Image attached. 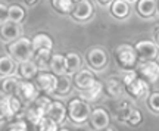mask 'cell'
<instances>
[{
    "instance_id": "cell-1",
    "label": "cell",
    "mask_w": 159,
    "mask_h": 131,
    "mask_svg": "<svg viewBox=\"0 0 159 131\" xmlns=\"http://www.w3.org/2000/svg\"><path fill=\"white\" fill-rule=\"evenodd\" d=\"M34 47L30 38L25 37H18L16 40H13L7 46V53L13 57L15 62H24L34 57Z\"/></svg>"
},
{
    "instance_id": "cell-2",
    "label": "cell",
    "mask_w": 159,
    "mask_h": 131,
    "mask_svg": "<svg viewBox=\"0 0 159 131\" xmlns=\"http://www.w3.org/2000/svg\"><path fill=\"white\" fill-rule=\"evenodd\" d=\"M90 112L91 111L90 106H89V102L83 100L81 97L80 99H72L68 103V108H66V114H68L69 120L74 124H84L85 121L89 120Z\"/></svg>"
},
{
    "instance_id": "cell-3",
    "label": "cell",
    "mask_w": 159,
    "mask_h": 131,
    "mask_svg": "<svg viewBox=\"0 0 159 131\" xmlns=\"http://www.w3.org/2000/svg\"><path fill=\"white\" fill-rule=\"evenodd\" d=\"M115 57L118 65L124 69H133L137 65V59H139L136 49L130 44L118 46L115 49Z\"/></svg>"
},
{
    "instance_id": "cell-4",
    "label": "cell",
    "mask_w": 159,
    "mask_h": 131,
    "mask_svg": "<svg viewBox=\"0 0 159 131\" xmlns=\"http://www.w3.org/2000/svg\"><path fill=\"white\" fill-rule=\"evenodd\" d=\"M137 74L148 83H155L159 80V63L152 61H144L137 66Z\"/></svg>"
},
{
    "instance_id": "cell-5",
    "label": "cell",
    "mask_w": 159,
    "mask_h": 131,
    "mask_svg": "<svg viewBox=\"0 0 159 131\" xmlns=\"http://www.w3.org/2000/svg\"><path fill=\"white\" fill-rule=\"evenodd\" d=\"M57 75L53 72H39L35 75V86L41 91H44L46 94H52L56 88Z\"/></svg>"
},
{
    "instance_id": "cell-6",
    "label": "cell",
    "mask_w": 159,
    "mask_h": 131,
    "mask_svg": "<svg viewBox=\"0 0 159 131\" xmlns=\"http://www.w3.org/2000/svg\"><path fill=\"white\" fill-rule=\"evenodd\" d=\"M94 7L89 0H78L74 3V7L71 11V15L75 21H87L93 16Z\"/></svg>"
},
{
    "instance_id": "cell-7",
    "label": "cell",
    "mask_w": 159,
    "mask_h": 131,
    "mask_svg": "<svg viewBox=\"0 0 159 131\" xmlns=\"http://www.w3.org/2000/svg\"><path fill=\"white\" fill-rule=\"evenodd\" d=\"M22 34V29H21V25L18 22H13V21H6V22L0 24V38L3 41H11L16 40L18 37H21Z\"/></svg>"
},
{
    "instance_id": "cell-8",
    "label": "cell",
    "mask_w": 159,
    "mask_h": 131,
    "mask_svg": "<svg viewBox=\"0 0 159 131\" xmlns=\"http://www.w3.org/2000/svg\"><path fill=\"white\" fill-rule=\"evenodd\" d=\"M134 49L137 52V56L142 61H152L158 56V44L153 41L142 40L134 46Z\"/></svg>"
},
{
    "instance_id": "cell-9",
    "label": "cell",
    "mask_w": 159,
    "mask_h": 131,
    "mask_svg": "<svg viewBox=\"0 0 159 131\" xmlns=\"http://www.w3.org/2000/svg\"><path fill=\"white\" fill-rule=\"evenodd\" d=\"M16 96L21 99V102H22L24 105H30V103L37 97V86L33 84L30 80L21 81L19 86H18Z\"/></svg>"
},
{
    "instance_id": "cell-10",
    "label": "cell",
    "mask_w": 159,
    "mask_h": 131,
    "mask_svg": "<svg viewBox=\"0 0 159 131\" xmlns=\"http://www.w3.org/2000/svg\"><path fill=\"white\" fill-rule=\"evenodd\" d=\"M87 61H89V65H90L93 69L102 71V69L106 66V63H108V56H106V53H105L103 49L94 47V49L89 50V53H87Z\"/></svg>"
},
{
    "instance_id": "cell-11",
    "label": "cell",
    "mask_w": 159,
    "mask_h": 131,
    "mask_svg": "<svg viewBox=\"0 0 159 131\" xmlns=\"http://www.w3.org/2000/svg\"><path fill=\"white\" fill-rule=\"evenodd\" d=\"M89 121L94 130H106L109 127V122H111L109 114L102 108H96L94 111H91Z\"/></svg>"
},
{
    "instance_id": "cell-12",
    "label": "cell",
    "mask_w": 159,
    "mask_h": 131,
    "mask_svg": "<svg viewBox=\"0 0 159 131\" xmlns=\"http://www.w3.org/2000/svg\"><path fill=\"white\" fill-rule=\"evenodd\" d=\"M96 83V77L90 69H78L74 74V84L78 90H85Z\"/></svg>"
},
{
    "instance_id": "cell-13",
    "label": "cell",
    "mask_w": 159,
    "mask_h": 131,
    "mask_svg": "<svg viewBox=\"0 0 159 131\" xmlns=\"http://www.w3.org/2000/svg\"><path fill=\"white\" fill-rule=\"evenodd\" d=\"M125 88L130 93V96L136 97V99H140V97H143L144 94H148L149 84H148V81H144L143 78H137L136 77L130 84L125 86Z\"/></svg>"
},
{
    "instance_id": "cell-14",
    "label": "cell",
    "mask_w": 159,
    "mask_h": 131,
    "mask_svg": "<svg viewBox=\"0 0 159 131\" xmlns=\"http://www.w3.org/2000/svg\"><path fill=\"white\" fill-rule=\"evenodd\" d=\"M19 75L24 80H33L35 78V75L39 74V65L33 61V59H28V61H24V62H19Z\"/></svg>"
},
{
    "instance_id": "cell-15",
    "label": "cell",
    "mask_w": 159,
    "mask_h": 131,
    "mask_svg": "<svg viewBox=\"0 0 159 131\" xmlns=\"http://www.w3.org/2000/svg\"><path fill=\"white\" fill-rule=\"evenodd\" d=\"M21 80L16 77H3V80L0 83V91L3 93V96H13L16 94L18 91V86H19Z\"/></svg>"
},
{
    "instance_id": "cell-16",
    "label": "cell",
    "mask_w": 159,
    "mask_h": 131,
    "mask_svg": "<svg viewBox=\"0 0 159 131\" xmlns=\"http://www.w3.org/2000/svg\"><path fill=\"white\" fill-rule=\"evenodd\" d=\"M47 116L52 118L56 124H62L66 118V108L61 102H52V106L47 112Z\"/></svg>"
},
{
    "instance_id": "cell-17",
    "label": "cell",
    "mask_w": 159,
    "mask_h": 131,
    "mask_svg": "<svg viewBox=\"0 0 159 131\" xmlns=\"http://www.w3.org/2000/svg\"><path fill=\"white\" fill-rule=\"evenodd\" d=\"M49 66H50L52 72L55 75L66 74V61H65V56L61 55V53H56V55H53V56L50 57Z\"/></svg>"
},
{
    "instance_id": "cell-18",
    "label": "cell",
    "mask_w": 159,
    "mask_h": 131,
    "mask_svg": "<svg viewBox=\"0 0 159 131\" xmlns=\"http://www.w3.org/2000/svg\"><path fill=\"white\" fill-rule=\"evenodd\" d=\"M15 69H16V62L13 61V57H12L9 53L0 56V77L13 75Z\"/></svg>"
},
{
    "instance_id": "cell-19",
    "label": "cell",
    "mask_w": 159,
    "mask_h": 131,
    "mask_svg": "<svg viewBox=\"0 0 159 131\" xmlns=\"http://www.w3.org/2000/svg\"><path fill=\"white\" fill-rule=\"evenodd\" d=\"M102 90H103V86L99 83V81H96V83H94L91 87L85 88V90H81L80 97H81L83 100H85V102H94V100H97V99H99V96H100Z\"/></svg>"
},
{
    "instance_id": "cell-20",
    "label": "cell",
    "mask_w": 159,
    "mask_h": 131,
    "mask_svg": "<svg viewBox=\"0 0 159 131\" xmlns=\"http://www.w3.org/2000/svg\"><path fill=\"white\" fill-rule=\"evenodd\" d=\"M156 7H158L156 0H139V3H137V11L144 18L153 16Z\"/></svg>"
},
{
    "instance_id": "cell-21",
    "label": "cell",
    "mask_w": 159,
    "mask_h": 131,
    "mask_svg": "<svg viewBox=\"0 0 159 131\" xmlns=\"http://www.w3.org/2000/svg\"><path fill=\"white\" fill-rule=\"evenodd\" d=\"M65 61H66V74L68 75H74L78 69H81V57L78 53H75V52L66 53Z\"/></svg>"
},
{
    "instance_id": "cell-22",
    "label": "cell",
    "mask_w": 159,
    "mask_h": 131,
    "mask_svg": "<svg viewBox=\"0 0 159 131\" xmlns=\"http://www.w3.org/2000/svg\"><path fill=\"white\" fill-rule=\"evenodd\" d=\"M111 12L115 18H127L128 13H130V6H128V2L125 0H114L112 2V6H111Z\"/></svg>"
},
{
    "instance_id": "cell-23",
    "label": "cell",
    "mask_w": 159,
    "mask_h": 131,
    "mask_svg": "<svg viewBox=\"0 0 159 131\" xmlns=\"http://www.w3.org/2000/svg\"><path fill=\"white\" fill-rule=\"evenodd\" d=\"M31 43H33L34 50H37V49H53V40L44 33L35 34L34 38L31 40Z\"/></svg>"
},
{
    "instance_id": "cell-24",
    "label": "cell",
    "mask_w": 159,
    "mask_h": 131,
    "mask_svg": "<svg viewBox=\"0 0 159 131\" xmlns=\"http://www.w3.org/2000/svg\"><path fill=\"white\" fill-rule=\"evenodd\" d=\"M71 80H69L66 74L63 75H57V83H56V88L53 93H56L59 96H66L69 91H71Z\"/></svg>"
},
{
    "instance_id": "cell-25",
    "label": "cell",
    "mask_w": 159,
    "mask_h": 131,
    "mask_svg": "<svg viewBox=\"0 0 159 131\" xmlns=\"http://www.w3.org/2000/svg\"><path fill=\"white\" fill-rule=\"evenodd\" d=\"M35 63L39 65V68H44L49 65L52 57V49H37L34 52Z\"/></svg>"
},
{
    "instance_id": "cell-26",
    "label": "cell",
    "mask_w": 159,
    "mask_h": 131,
    "mask_svg": "<svg viewBox=\"0 0 159 131\" xmlns=\"http://www.w3.org/2000/svg\"><path fill=\"white\" fill-rule=\"evenodd\" d=\"M7 16H9V21H13V22H22L24 18H25V11H24L22 6L19 5H11L7 6Z\"/></svg>"
},
{
    "instance_id": "cell-27",
    "label": "cell",
    "mask_w": 159,
    "mask_h": 131,
    "mask_svg": "<svg viewBox=\"0 0 159 131\" xmlns=\"http://www.w3.org/2000/svg\"><path fill=\"white\" fill-rule=\"evenodd\" d=\"M37 130H40V131H56V130H59V124H56L52 118H49L47 115H44V116L40 118L39 124H37Z\"/></svg>"
},
{
    "instance_id": "cell-28",
    "label": "cell",
    "mask_w": 159,
    "mask_h": 131,
    "mask_svg": "<svg viewBox=\"0 0 159 131\" xmlns=\"http://www.w3.org/2000/svg\"><path fill=\"white\" fill-rule=\"evenodd\" d=\"M52 6L56 9L59 13H71L72 7H74V2L72 0H52Z\"/></svg>"
},
{
    "instance_id": "cell-29",
    "label": "cell",
    "mask_w": 159,
    "mask_h": 131,
    "mask_svg": "<svg viewBox=\"0 0 159 131\" xmlns=\"http://www.w3.org/2000/svg\"><path fill=\"white\" fill-rule=\"evenodd\" d=\"M105 90H106V93H108L111 97H118L119 94H121V91H122V84H121L118 80L111 78V80H108V83H106Z\"/></svg>"
},
{
    "instance_id": "cell-30",
    "label": "cell",
    "mask_w": 159,
    "mask_h": 131,
    "mask_svg": "<svg viewBox=\"0 0 159 131\" xmlns=\"http://www.w3.org/2000/svg\"><path fill=\"white\" fill-rule=\"evenodd\" d=\"M13 116V112H12L11 106H9V102H7V97H2L0 99V121L6 120V118H11Z\"/></svg>"
},
{
    "instance_id": "cell-31",
    "label": "cell",
    "mask_w": 159,
    "mask_h": 131,
    "mask_svg": "<svg viewBox=\"0 0 159 131\" xmlns=\"http://www.w3.org/2000/svg\"><path fill=\"white\" fill-rule=\"evenodd\" d=\"M6 97H7V102H9V106H11L13 115L19 114V112L22 111V106H24V103L21 102V99H19L16 94H13V96H6Z\"/></svg>"
},
{
    "instance_id": "cell-32",
    "label": "cell",
    "mask_w": 159,
    "mask_h": 131,
    "mask_svg": "<svg viewBox=\"0 0 159 131\" xmlns=\"http://www.w3.org/2000/svg\"><path fill=\"white\" fill-rule=\"evenodd\" d=\"M131 111V105L128 102H121L116 106V115H118V120L119 121H125L127 120V116L130 114Z\"/></svg>"
},
{
    "instance_id": "cell-33",
    "label": "cell",
    "mask_w": 159,
    "mask_h": 131,
    "mask_svg": "<svg viewBox=\"0 0 159 131\" xmlns=\"http://www.w3.org/2000/svg\"><path fill=\"white\" fill-rule=\"evenodd\" d=\"M142 112L139 111V109L136 108H131L130 114H128V116H127V120H125V122H128L130 125H139L140 122H142Z\"/></svg>"
},
{
    "instance_id": "cell-34",
    "label": "cell",
    "mask_w": 159,
    "mask_h": 131,
    "mask_svg": "<svg viewBox=\"0 0 159 131\" xmlns=\"http://www.w3.org/2000/svg\"><path fill=\"white\" fill-rule=\"evenodd\" d=\"M6 130L9 131H27L28 130V124L25 120H18V121H12L7 124Z\"/></svg>"
},
{
    "instance_id": "cell-35",
    "label": "cell",
    "mask_w": 159,
    "mask_h": 131,
    "mask_svg": "<svg viewBox=\"0 0 159 131\" xmlns=\"http://www.w3.org/2000/svg\"><path fill=\"white\" fill-rule=\"evenodd\" d=\"M149 108L152 109L153 112H159V91H155L149 96Z\"/></svg>"
},
{
    "instance_id": "cell-36",
    "label": "cell",
    "mask_w": 159,
    "mask_h": 131,
    "mask_svg": "<svg viewBox=\"0 0 159 131\" xmlns=\"http://www.w3.org/2000/svg\"><path fill=\"white\" fill-rule=\"evenodd\" d=\"M136 77H137V74L134 72V71H133V69H127L124 74H122V84H124V86L130 84V83L134 80Z\"/></svg>"
},
{
    "instance_id": "cell-37",
    "label": "cell",
    "mask_w": 159,
    "mask_h": 131,
    "mask_svg": "<svg viewBox=\"0 0 159 131\" xmlns=\"http://www.w3.org/2000/svg\"><path fill=\"white\" fill-rule=\"evenodd\" d=\"M7 19H9V16H7V6L0 3V24L6 22Z\"/></svg>"
},
{
    "instance_id": "cell-38",
    "label": "cell",
    "mask_w": 159,
    "mask_h": 131,
    "mask_svg": "<svg viewBox=\"0 0 159 131\" xmlns=\"http://www.w3.org/2000/svg\"><path fill=\"white\" fill-rule=\"evenodd\" d=\"M155 41H156V44L159 46V27L155 29Z\"/></svg>"
},
{
    "instance_id": "cell-39",
    "label": "cell",
    "mask_w": 159,
    "mask_h": 131,
    "mask_svg": "<svg viewBox=\"0 0 159 131\" xmlns=\"http://www.w3.org/2000/svg\"><path fill=\"white\" fill-rule=\"evenodd\" d=\"M24 2H25V3H27L28 6H33V5H35L39 0H24Z\"/></svg>"
},
{
    "instance_id": "cell-40",
    "label": "cell",
    "mask_w": 159,
    "mask_h": 131,
    "mask_svg": "<svg viewBox=\"0 0 159 131\" xmlns=\"http://www.w3.org/2000/svg\"><path fill=\"white\" fill-rule=\"evenodd\" d=\"M97 2H100L102 5H108V3H111L112 0H97Z\"/></svg>"
},
{
    "instance_id": "cell-41",
    "label": "cell",
    "mask_w": 159,
    "mask_h": 131,
    "mask_svg": "<svg viewBox=\"0 0 159 131\" xmlns=\"http://www.w3.org/2000/svg\"><path fill=\"white\" fill-rule=\"evenodd\" d=\"M125 2H134V0H125Z\"/></svg>"
},
{
    "instance_id": "cell-42",
    "label": "cell",
    "mask_w": 159,
    "mask_h": 131,
    "mask_svg": "<svg viewBox=\"0 0 159 131\" xmlns=\"http://www.w3.org/2000/svg\"><path fill=\"white\" fill-rule=\"evenodd\" d=\"M72 2H74V3H75V2H78V0H72Z\"/></svg>"
},
{
    "instance_id": "cell-43",
    "label": "cell",
    "mask_w": 159,
    "mask_h": 131,
    "mask_svg": "<svg viewBox=\"0 0 159 131\" xmlns=\"http://www.w3.org/2000/svg\"><path fill=\"white\" fill-rule=\"evenodd\" d=\"M158 9H159V3H158Z\"/></svg>"
}]
</instances>
